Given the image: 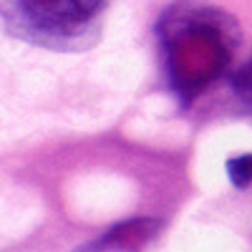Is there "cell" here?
Segmentation results:
<instances>
[{
	"instance_id": "cell-1",
	"label": "cell",
	"mask_w": 252,
	"mask_h": 252,
	"mask_svg": "<svg viewBox=\"0 0 252 252\" xmlns=\"http://www.w3.org/2000/svg\"><path fill=\"white\" fill-rule=\"evenodd\" d=\"M159 40L166 83L184 106H189L229 71L242 33L237 20L220 8L179 0L161 15Z\"/></svg>"
},
{
	"instance_id": "cell-2",
	"label": "cell",
	"mask_w": 252,
	"mask_h": 252,
	"mask_svg": "<svg viewBox=\"0 0 252 252\" xmlns=\"http://www.w3.org/2000/svg\"><path fill=\"white\" fill-rule=\"evenodd\" d=\"M109 0H0V20L20 40L51 51L91 46Z\"/></svg>"
},
{
	"instance_id": "cell-3",
	"label": "cell",
	"mask_w": 252,
	"mask_h": 252,
	"mask_svg": "<svg viewBox=\"0 0 252 252\" xmlns=\"http://www.w3.org/2000/svg\"><path fill=\"white\" fill-rule=\"evenodd\" d=\"M161 222L154 217H134L114 224L98 240L78 247L76 252H141L159 235Z\"/></svg>"
},
{
	"instance_id": "cell-4",
	"label": "cell",
	"mask_w": 252,
	"mask_h": 252,
	"mask_svg": "<svg viewBox=\"0 0 252 252\" xmlns=\"http://www.w3.org/2000/svg\"><path fill=\"white\" fill-rule=\"evenodd\" d=\"M252 157L250 154H240L227 159V177L237 189H247L250 187V169H252Z\"/></svg>"
}]
</instances>
